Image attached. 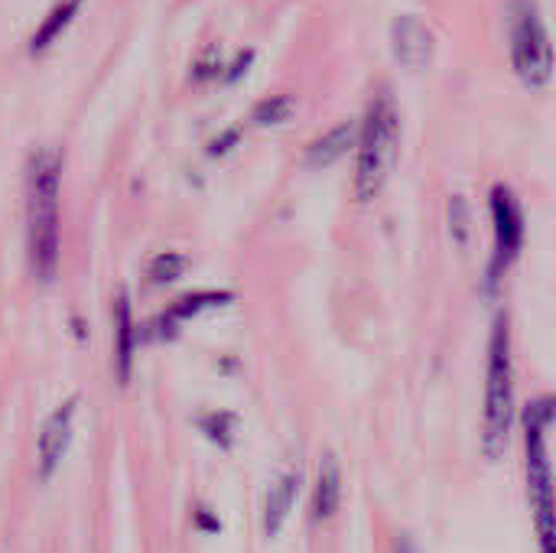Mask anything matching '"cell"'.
<instances>
[{
    "mask_svg": "<svg viewBox=\"0 0 556 553\" xmlns=\"http://www.w3.org/2000/svg\"><path fill=\"white\" fill-rule=\"evenodd\" d=\"M401 160V111L391 88H378L358 121L352 192L358 202H375Z\"/></svg>",
    "mask_w": 556,
    "mask_h": 553,
    "instance_id": "6da1fadb",
    "label": "cell"
},
{
    "mask_svg": "<svg viewBox=\"0 0 556 553\" xmlns=\"http://www.w3.org/2000/svg\"><path fill=\"white\" fill-rule=\"evenodd\" d=\"M59 153H36L26 166V257L36 280L52 284L59 271Z\"/></svg>",
    "mask_w": 556,
    "mask_h": 553,
    "instance_id": "7a4b0ae2",
    "label": "cell"
},
{
    "mask_svg": "<svg viewBox=\"0 0 556 553\" xmlns=\"http://www.w3.org/2000/svg\"><path fill=\"white\" fill-rule=\"evenodd\" d=\"M515 345L511 316L502 310L489 329L485 352V398H482V453L485 460H502L515 430Z\"/></svg>",
    "mask_w": 556,
    "mask_h": 553,
    "instance_id": "3957f363",
    "label": "cell"
},
{
    "mask_svg": "<svg viewBox=\"0 0 556 553\" xmlns=\"http://www.w3.org/2000/svg\"><path fill=\"white\" fill-rule=\"evenodd\" d=\"M556 420V398L541 394L528 404L521 417L525 430V476H528V499L534 512L538 544L541 553H556V486L554 466H551V447L547 433Z\"/></svg>",
    "mask_w": 556,
    "mask_h": 553,
    "instance_id": "277c9868",
    "label": "cell"
},
{
    "mask_svg": "<svg viewBox=\"0 0 556 553\" xmlns=\"http://www.w3.org/2000/svg\"><path fill=\"white\" fill-rule=\"evenodd\" d=\"M508 52L518 81L531 91L547 88L556 68V49L538 0H505Z\"/></svg>",
    "mask_w": 556,
    "mask_h": 553,
    "instance_id": "5b68a950",
    "label": "cell"
},
{
    "mask_svg": "<svg viewBox=\"0 0 556 553\" xmlns=\"http://www.w3.org/2000/svg\"><path fill=\"white\" fill-rule=\"evenodd\" d=\"M489 218H492V254L485 264L482 287L489 297H495L505 277L511 274V267L518 264L525 251V238H528L525 205L508 183H495L489 189Z\"/></svg>",
    "mask_w": 556,
    "mask_h": 553,
    "instance_id": "8992f818",
    "label": "cell"
},
{
    "mask_svg": "<svg viewBox=\"0 0 556 553\" xmlns=\"http://www.w3.org/2000/svg\"><path fill=\"white\" fill-rule=\"evenodd\" d=\"M391 52L401 68L407 72H424L433 62L437 52V36L430 23L417 13H401L391 23Z\"/></svg>",
    "mask_w": 556,
    "mask_h": 553,
    "instance_id": "52a82bcc",
    "label": "cell"
},
{
    "mask_svg": "<svg viewBox=\"0 0 556 553\" xmlns=\"http://www.w3.org/2000/svg\"><path fill=\"white\" fill-rule=\"evenodd\" d=\"M75 407H78V398H68L62 401L49 420L42 424V433H39V479H52V473L59 469L68 443H72V420H75Z\"/></svg>",
    "mask_w": 556,
    "mask_h": 553,
    "instance_id": "ba28073f",
    "label": "cell"
},
{
    "mask_svg": "<svg viewBox=\"0 0 556 553\" xmlns=\"http://www.w3.org/2000/svg\"><path fill=\"white\" fill-rule=\"evenodd\" d=\"M231 300H235L231 290H192V293H186L182 300H176V303L156 319L153 332H156L160 339H173L176 329H179L186 319H192V316H199V313H205V310L228 306Z\"/></svg>",
    "mask_w": 556,
    "mask_h": 553,
    "instance_id": "9c48e42d",
    "label": "cell"
},
{
    "mask_svg": "<svg viewBox=\"0 0 556 553\" xmlns=\"http://www.w3.org/2000/svg\"><path fill=\"white\" fill-rule=\"evenodd\" d=\"M355 140H358V124L355 121L336 124L332 130L319 134L306 147V166L309 169H329V166H336L339 160H345L355 150Z\"/></svg>",
    "mask_w": 556,
    "mask_h": 553,
    "instance_id": "30bf717a",
    "label": "cell"
},
{
    "mask_svg": "<svg viewBox=\"0 0 556 553\" xmlns=\"http://www.w3.org/2000/svg\"><path fill=\"white\" fill-rule=\"evenodd\" d=\"M134 349H137V336H134L130 297L121 290L114 297V372H117V385H127L130 381Z\"/></svg>",
    "mask_w": 556,
    "mask_h": 553,
    "instance_id": "8fae6325",
    "label": "cell"
},
{
    "mask_svg": "<svg viewBox=\"0 0 556 553\" xmlns=\"http://www.w3.org/2000/svg\"><path fill=\"white\" fill-rule=\"evenodd\" d=\"M300 482H303L300 473H283V476L270 486L267 502H264V535H267V538H277V535L283 531V525H287V518H290V512H293V505H296Z\"/></svg>",
    "mask_w": 556,
    "mask_h": 553,
    "instance_id": "7c38bea8",
    "label": "cell"
},
{
    "mask_svg": "<svg viewBox=\"0 0 556 553\" xmlns=\"http://www.w3.org/2000/svg\"><path fill=\"white\" fill-rule=\"evenodd\" d=\"M342 505V469L336 456H323L313 486V521H329Z\"/></svg>",
    "mask_w": 556,
    "mask_h": 553,
    "instance_id": "4fadbf2b",
    "label": "cell"
},
{
    "mask_svg": "<svg viewBox=\"0 0 556 553\" xmlns=\"http://www.w3.org/2000/svg\"><path fill=\"white\" fill-rule=\"evenodd\" d=\"M78 7H81V0H59V3L49 10V16L39 23V29H36V36H33V52L49 49V46L62 36V29L75 20Z\"/></svg>",
    "mask_w": 556,
    "mask_h": 553,
    "instance_id": "5bb4252c",
    "label": "cell"
},
{
    "mask_svg": "<svg viewBox=\"0 0 556 553\" xmlns=\"http://www.w3.org/2000/svg\"><path fill=\"white\" fill-rule=\"evenodd\" d=\"M472 205L466 196H450L446 202V225H450V238L456 241V248H469L472 241Z\"/></svg>",
    "mask_w": 556,
    "mask_h": 553,
    "instance_id": "9a60e30c",
    "label": "cell"
},
{
    "mask_svg": "<svg viewBox=\"0 0 556 553\" xmlns=\"http://www.w3.org/2000/svg\"><path fill=\"white\" fill-rule=\"evenodd\" d=\"M296 111V101L290 95H270V98H261L251 111V121L261 124V127H277L283 121H290Z\"/></svg>",
    "mask_w": 556,
    "mask_h": 553,
    "instance_id": "2e32d148",
    "label": "cell"
},
{
    "mask_svg": "<svg viewBox=\"0 0 556 553\" xmlns=\"http://www.w3.org/2000/svg\"><path fill=\"white\" fill-rule=\"evenodd\" d=\"M199 427H202V433H205L215 447H222V450H231V447H235V433H238V417H235V414H228V411L205 414V417L199 420Z\"/></svg>",
    "mask_w": 556,
    "mask_h": 553,
    "instance_id": "e0dca14e",
    "label": "cell"
},
{
    "mask_svg": "<svg viewBox=\"0 0 556 553\" xmlns=\"http://www.w3.org/2000/svg\"><path fill=\"white\" fill-rule=\"evenodd\" d=\"M186 257L182 254H173V251H166V254H160V257H153L150 261V267H147V280L150 284H173V280H179L182 274H186Z\"/></svg>",
    "mask_w": 556,
    "mask_h": 553,
    "instance_id": "ac0fdd59",
    "label": "cell"
},
{
    "mask_svg": "<svg viewBox=\"0 0 556 553\" xmlns=\"http://www.w3.org/2000/svg\"><path fill=\"white\" fill-rule=\"evenodd\" d=\"M218 68H222V59H218L215 49H208V52L199 59V65H195V78H215Z\"/></svg>",
    "mask_w": 556,
    "mask_h": 553,
    "instance_id": "d6986e66",
    "label": "cell"
},
{
    "mask_svg": "<svg viewBox=\"0 0 556 553\" xmlns=\"http://www.w3.org/2000/svg\"><path fill=\"white\" fill-rule=\"evenodd\" d=\"M251 62H254V52H251V49H248V52H238L235 65H231V68L225 72V81H228V85H235V81H238V78H241V75L248 72V65H251Z\"/></svg>",
    "mask_w": 556,
    "mask_h": 553,
    "instance_id": "ffe728a7",
    "label": "cell"
},
{
    "mask_svg": "<svg viewBox=\"0 0 556 553\" xmlns=\"http://www.w3.org/2000/svg\"><path fill=\"white\" fill-rule=\"evenodd\" d=\"M238 137H241L238 130H222V137H218V140H212L208 153H212V156H222L228 147H235V143H238Z\"/></svg>",
    "mask_w": 556,
    "mask_h": 553,
    "instance_id": "44dd1931",
    "label": "cell"
},
{
    "mask_svg": "<svg viewBox=\"0 0 556 553\" xmlns=\"http://www.w3.org/2000/svg\"><path fill=\"white\" fill-rule=\"evenodd\" d=\"M391 553H420V551H417V544H414V541H410L407 535H401V538L394 541V551H391Z\"/></svg>",
    "mask_w": 556,
    "mask_h": 553,
    "instance_id": "7402d4cb",
    "label": "cell"
}]
</instances>
